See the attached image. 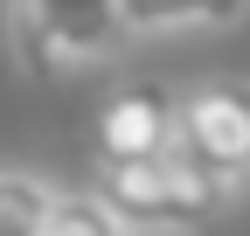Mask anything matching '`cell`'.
<instances>
[{
  "mask_svg": "<svg viewBox=\"0 0 250 236\" xmlns=\"http://www.w3.org/2000/svg\"><path fill=\"white\" fill-rule=\"evenodd\" d=\"M236 195L243 188L202 174L195 160H181L174 146L139 153V160H98V201L132 236H208L236 209Z\"/></svg>",
  "mask_w": 250,
  "mask_h": 236,
  "instance_id": "cell-1",
  "label": "cell"
},
{
  "mask_svg": "<svg viewBox=\"0 0 250 236\" xmlns=\"http://www.w3.org/2000/svg\"><path fill=\"white\" fill-rule=\"evenodd\" d=\"M132 42H167V35H215L250 14V0H111Z\"/></svg>",
  "mask_w": 250,
  "mask_h": 236,
  "instance_id": "cell-5",
  "label": "cell"
},
{
  "mask_svg": "<svg viewBox=\"0 0 250 236\" xmlns=\"http://www.w3.org/2000/svg\"><path fill=\"white\" fill-rule=\"evenodd\" d=\"M42 236H132V229L98 201V188H83V195H62L56 188L49 216H42Z\"/></svg>",
  "mask_w": 250,
  "mask_h": 236,
  "instance_id": "cell-7",
  "label": "cell"
},
{
  "mask_svg": "<svg viewBox=\"0 0 250 236\" xmlns=\"http://www.w3.org/2000/svg\"><path fill=\"white\" fill-rule=\"evenodd\" d=\"M132 49L111 0H7V56L21 77H83L111 70Z\"/></svg>",
  "mask_w": 250,
  "mask_h": 236,
  "instance_id": "cell-2",
  "label": "cell"
},
{
  "mask_svg": "<svg viewBox=\"0 0 250 236\" xmlns=\"http://www.w3.org/2000/svg\"><path fill=\"white\" fill-rule=\"evenodd\" d=\"M174 153L229 188H250V77H208L174 98Z\"/></svg>",
  "mask_w": 250,
  "mask_h": 236,
  "instance_id": "cell-3",
  "label": "cell"
},
{
  "mask_svg": "<svg viewBox=\"0 0 250 236\" xmlns=\"http://www.w3.org/2000/svg\"><path fill=\"white\" fill-rule=\"evenodd\" d=\"M174 139V91L160 83H118L98 104V160H139Z\"/></svg>",
  "mask_w": 250,
  "mask_h": 236,
  "instance_id": "cell-4",
  "label": "cell"
},
{
  "mask_svg": "<svg viewBox=\"0 0 250 236\" xmlns=\"http://www.w3.org/2000/svg\"><path fill=\"white\" fill-rule=\"evenodd\" d=\"M56 188L28 167H0V236H42V216H49Z\"/></svg>",
  "mask_w": 250,
  "mask_h": 236,
  "instance_id": "cell-6",
  "label": "cell"
}]
</instances>
